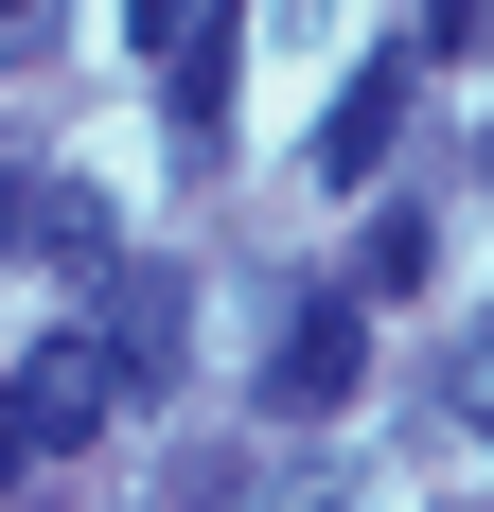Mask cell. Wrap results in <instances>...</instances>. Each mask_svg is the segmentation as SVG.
<instances>
[{
  "label": "cell",
  "instance_id": "6da1fadb",
  "mask_svg": "<svg viewBox=\"0 0 494 512\" xmlns=\"http://www.w3.org/2000/svg\"><path fill=\"white\" fill-rule=\"evenodd\" d=\"M89 336H106V371H124V389H177V371H195V283H177V265H106V318H89Z\"/></svg>",
  "mask_w": 494,
  "mask_h": 512
},
{
  "label": "cell",
  "instance_id": "7a4b0ae2",
  "mask_svg": "<svg viewBox=\"0 0 494 512\" xmlns=\"http://www.w3.org/2000/svg\"><path fill=\"white\" fill-rule=\"evenodd\" d=\"M0 248H18V265H71V283L124 265V248H106V195H89V177H53V159H0Z\"/></svg>",
  "mask_w": 494,
  "mask_h": 512
},
{
  "label": "cell",
  "instance_id": "3957f363",
  "mask_svg": "<svg viewBox=\"0 0 494 512\" xmlns=\"http://www.w3.org/2000/svg\"><path fill=\"white\" fill-rule=\"evenodd\" d=\"M353 354H371V318H353V283H300L283 301V354H265V407H336Z\"/></svg>",
  "mask_w": 494,
  "mask_h": 512
},
{
  "label": "cell",
  "instance_id": "277c9868",
  "mask_svg": "<svg viewBox=\"0 0 494 512\" xmlns=\"http://www.w3.org/2000/svg\"><path fill=\"white\" fill-rule=\"evenodd\" d=\"M406 71H424V53H353V89L318 106V177H389V142H406Z\"/></svg>",
  "mask_w": 494,
  "mask_h": 512
},
{
  "label": "cell",
  "instance_id": "5b68a950",
  "mask_svg": "<svg viewBox=\"0 0 494 512\" xmlns=\"http://www.w3.org/2000/svg\"><path fill=\"white\" fill-rule=\"evenodd\" d=\"M18 407H36V442H53V460H71V442H89V424L124 407V371H106V336H53V354L18 371Z\"/></svg>",
  "mask_w": 494,
  "mask_h": 512
},
{
  "label": "cell",
  "instance_id": "8992f818",
  "mask_svg": "<svg viewBox=\"0 0 494 512\" xmlns=\"http://www.w3.org/2000/svg\"><path fill=\"white\" fill-rule=\"evenodd\" d=\"M159 106H177V142H230V36H195V53H177V89H159Z\"/></svg>",
  "mask_w": 494,
  "mask_h": 512
},
{
  "label": "cell",
  "instance_id": "52a82bcc",
  "mask_svg": "<svg viewBox=\"0 0 494 512\" xmlns=\"http://www.w3.org/2000/svg\"><path fill=\"white\" fill-rule=\"evenodd\" d=\"M124 36H142L159 71H177V53H195V36H230V0H124Z\"/></svg>",
  "mask_w": 494,
  "mask_h": 512
},
{
  "label": "cell",
  "instance_id": "ba28073f",
  "mask_svg": "<svg viewBox=\"0 0 494 512\" xmlns=\"http://www.w3.org/2000/svg\"><path fill=\"white\" fill-rule=\"evenodd\" d=\"M18 477H53V442H36V407L0 389V495H18Z\"/></svg>",
  "mask_w": 494,
  "mask_h": 512
},
{
  "label": "cell",
  "instance_id": "9c48e42d",
  "mask_svg": "<svg viewBox=\"0 0 494 512\" xmlns=\"http://www.w3.org/2000/svg\"><path fill=\"white\" fill-rule=\"evenodd\" d=\"M424 53H494V0H424Z\"/></svg>",
  "mask_w": 494,
  "mask_h": 512
},
{
  "label": "cell",
  "instance_id": "30bf717a",
  "mask_svg": "<svg viewBox=\"0 0 494 512\" xmlns=\"http://www.w3.org/2000/svg\"><path fill=\"white\" fill-rule=\"evenodd\" d=\"M459 424H494V336H477V354H459Z\"/></svg>",
  "mask_w": 494,
  "mask_h": 512
},
{
  "label": "cell",
  "instance_id": "8fae6325",
  "mask_svg": "<svg viewBox=\"0 0 494 512\" xmlns=\"http://www.w3.org/2000/svg\"><path fill=\"white\" fill-rule=\"evenodd\" d=\"M0 18H36V0H0Z\"/></svg>",
  "mask_w": 494,
  "mask_h": 512
}]
</instances>
